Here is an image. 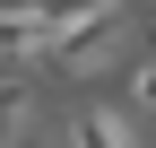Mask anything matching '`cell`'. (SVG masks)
Wrapping results in <instances>:
<instances>
[{
    "label": "cell",
    "mask_w": 156,
    "mask_h": 148,
    "mask_svg": "<svg viewBox=\"0 0 156 148\" xmlns=\"http://www.w3.org/2000/svg\"><path fill=\"white\" fill-rule=\"evenodd\" d=\"M130 105H139V113H156V52L130 70Z\"/></svg>",
    "instance_id": "8992f818"
},
{
    "label": "cell",
    "mask_w": 156,
    "mask_h": 148,
    "mask_svg": "<svg viewBox=\"0 0 156 148\" xmlns=\"http://www.w3.org/2000/svg\"><path fill=\"white\" fill-rule=\"evenodd\" d=\"M69 148H130V122L113 113V105H87V113L69 122Z\"/></svg>",
    "instance_id": "277c9868"
},
{
    "label": "cell",
    "mask_w": 156,
    "mask_h": 148,
    "mask_svg": "<svg viewBox=\"0 0 156 148\" xmlns=\"http://www.w3.org/2000/svg\"><path fill=\"white\" fill-rule=\"evenodd\" d=\"M113 52H122V9H104V17H78V26H61L44 61H52V70H78V79H87V70H104Z\"/></svg>",
    "instance_id": "6da1fadb"
},
{
    "label": "cell",
    "mask_w": 156,
    "mask_h": 148,
    "mask_svg": "<svg viewBox=\"0 0 156 148\" xmlns=\"http://www.w3.org/2000/svg\"><path fill=\"white\" fill-rule=\"evenodd\" d=\"M44 9V26L61 35V26H78V17H104V9H122V0H35Z\"/></svg>",
    "instance_id": "5b68a950"
},
{
    "label": "cell",
    "mask_w": 156,
    "mask_h": 148,
    "mask_svg": "<svg viewBox=\"0 0 156 148\" xmlns=\"http://www.w3.org/2000/svg\"><path fill=\"white\" fill-rule=\"evenodd\" d=\"M0 148H44V122H35V87L0 79Z\"/></svg>",
    "instance_id": "3957f363"
},
{
    "label": "cell",
    "mask_w": 156,
    "mask_h": 148,
    "mask_svg": "<svg viewBox=\"0 0 156 148\" xmlns=\"http://www.w3.org/2000/svg\"><path fill=\"white\" fill-rule=\"evenodd\" d=\"M52 52V26H44V9H35V0H17V9H0V61H44Z\"/></svg>",
    "instance_id": "7a4b0ae2"
},
{
    "label": "cell",
    "mask_w": 156,
    "mask_h": 148,
    "mask_svg": "<svg viewBox=\"0 0 156 148\" xmlns=\"http://www.w3.org/2000/svg\"><path fill=\"white\" fill-rule=\"evenodd\" d=\"M147 35H156V17H147Z\"/></svg>",
    "instance_id": "52a82bcc"
}]
</instances>
